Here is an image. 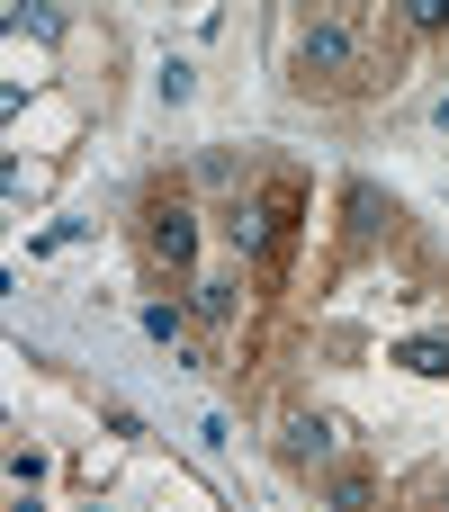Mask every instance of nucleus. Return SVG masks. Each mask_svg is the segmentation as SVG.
<instances>
[{
    "label": "nucleus",
    "instance_id": "nucleus-1",
    "mask_svg": "<svg viewBox=\"0 0 449 512\" xmlns=\"http://www.w3.org/2000/svg\"><path fill=\"white\" fill-rule=\"evenodd\" d=\"M351 63H360L351 18H342V9H315V18L297 27V72H306V90H315V81H342Z\"/></svg>",
    "mask_w": 449,
    "mask_h": 512
},
{
    "label": "nucleus",
    "instance_id": "nucleus-2",
    "mask_svg": "<svg viewBox=\"0 0 449 512\" xmlns=\"http://www.w3.org/2000/svg\"><path fill=\"white\" fill-rule=\"evenodd\" d=\"M279 459H288V468H333V459H342V423H333L324 405H288V414H279Z\"/></svg>",
    "mask_w": 449,
    "mask_h": 512
},
{
    "label": "nucleus",
    "instance_id": "nucleus-3",
    "mask_svg": "<svg viewBox=\"0 0 449 512\" xmlns=\"http://www.w3.org/2000/svg\"><path fill=\"white\" fill-rule=\"evenodd\" d=\"M144 261H153V270H189V261H198V216H189L180 198H162V207L144 216Z\"/></svg>",
    "mask_w": 449,
    "mask_h": 512
},
{
    "label": "nucleus",
    "instance_id": "nucleus-4",
    "mask_svg": "<svg viewBox=\"0 0 449 512\" xmlns=\"http://www.w3.org/2000/svg\"><path fill=\"white\" fill-rule=\"evenodd\" d=\"M324 512H378V477L369 468H324Z\"/></svg>",
    "mask_w": 449,
    "mask_h": 512
},
{
    "label": "nucleus",
    "instance_id": "nucleus-5",
    "mask_svg": "<svg viewBox=\"0 0 449 512\" xmlns=\"http://www.w3.org/2000/svg\"><path fill=\"white\" fill-rule=\"evenodd\" d=\"M396 225V207L378 198V180H351V243H378Z\"/></svg>",
    "mask_w": 449,
    "mask_h": 512
},
{
    "label": "nucleus",
    "instance_id": "nucleus-6",
    "mask_svg": "<svg viewBox=\"0 0 449 512\" xmlns=\"http://www.w3.org/2000/svg\"><path fill=\"white\" fill-rule=\"evenodd\" d=\"M396 369H414V378H449V324H441V333L396 342Z\"/></svg>",
    "mask_w": 449,
    "mask_h": 512
},
{
    "label": "nucleus",
    "instance_id": "nucleus-7",
    "mask_svg": "<svg viewBox=\"0 0 449 512\" xmlns=\"http://www.w3.org/2000/svg\"><path fill=\"white\" fill-rule=\"evenodd\" d=\"M225 243H234V252H270V243H279V225H270L261 207H243V198H234V207H225Z\"/></svg>",
    "mask_w": 449,
    "mask_h": 512
},
{
    "label": "nucleus",
    "instance_id": "nucleus-8",
    "mask_svg": "<svg viewBox=\"0 0 449 512\" xmlns=\"http://www.w3.org/2000/svg\"><path fill=\"white\" fill-rule=\"evenodd\" d=\"M243 315V279H207L198 288V324H234Z\"/></svg>",
    "mask_w": 449,
    "mask_h": 512
},
{
    "label": "nucleus",
    "instance_id": "nucleus-9",
    "mask_svg": "<svg viewBox=\"0 0 449 512\" xmlns=\"http://www.w3.org/2000/svg\"><path fill=\"white\" fill-rule=\"evenodd\" d=\"M198 180H207V189H243L252 162H243V153H198Z\"/></svg>",
    "mask_w": 449,
    "mask_h": 512
},
{
    "label": "nucleus",
    "instance_id": "nucleus-10",
    "mask_svg": "<svg viewBox=\"0 0 449 512\" xmlns=\"http://www.w3.org/2000/svg\"><path fill=\"white\" fill-rule=\"evenodd\" d=\"M144 333H153V342H180L189 315H180V306H144Z\"/></svg>",
    "mask_w": 449,
    "mask_h": 512
},
{
    "label": "nucleus",
    "instance_id": "nucleus-11",
    "mask_svg": "<svg viewBox=\"0 0 449 512\" xmlns=\"http://www.w3.org/2000/svg\"><path fill=\"white\" fill-rule=\"evenodd\" d=\"M189 90H198V72H189V63H162V99H171V108H180V99H189Z\"/></svg>",
    "mask_w": 449,
    "mask_h": 512
},
{
    "label": "nucleus",
    "instance_id": "nucleus-12",
    "mask_svg": "<svg viewBox=\"0 0 449 512\" xmlns=\"http://www.w3.org/2000/svg\"><path fill=\"white\" fill-rule=\"evenodd\" d=\"M414 27H423V36H441V27H449V0H414Z\"/></svg>",
    "mask_w": 449,
    "mask_h": 512
},
{
    "label": "nucleus",
    "instance_id": "nucleus-13",
    "mask_svg": "<svg viewBox=\"0 0 449 512\" xmlns=\"http://www.w3.org/2000/svg\"><path fill=\"white\" fill-rule=\"evenodd\" d=\"M432 117H441V126H449V99H441V108H432Z\"/></svg>",
    "mask_w": 449,
    "mask_h": 512
}]
</instances>
